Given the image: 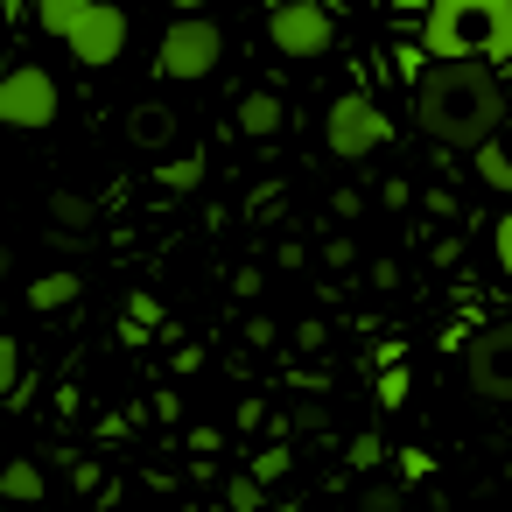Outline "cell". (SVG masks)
Segmentation results:
<instances>
[{"mask_svg":"<svg viewBox=\"0 0 512 512\" xmlns=\"http://www.w3.org/2000/svg\"><path fill=\"white\" fill-rule=\"evenodd\" d=\"M0 498H8V505H43L50 498L43 463L36 456H8V463H0Z\"/></svg>","mask_w":512,"mask_h":512,"instance_id":"9c48e42d","label":"cell"},{"mask_svg":"<svg viewBox=\"0 0 512 512\" xmlns=\"http://www.w3.org/2000/svg\"><path fill=\"white\" fill-rule=\"evenodd\" d=\"M470 169H477V183H484V190L512 197V141H505V134H498L484 155H470Z\"/></svg>","mask_w":512,"mask_h":512,"instance_id":"4fadbf2b","label":"cell"},{"mask_svg":"<svg viewBox=\"0 0 512 512\" xmlns=\"http://www.w3.org/2000/svg\"><path fill=\"white\" fill-rule=\"evenodd\" d=\"M407 393H414V379H407V365H393V372H379V407H386V414H400V407H407Z\"/></svg>","mask_w":512,"mask_h":512,"instance_id":"44dd1931","label":"cell"},{"mask_svg":"<svg viewBox=\"0 0 512 512\" xmlns=\"http://www.w3.org/2000/svg\"><path fill=\"white\" fill-rule=\"evenodd\" d=\"M414 43L428 64H484L512 78V0H428Z\"/></svg>","mask_w":512,"mask_h":512,"instance_id":"7a4b0ae2","label":"cell"},{"mask_svg":"<svg viewBox=\"0 0 512 512\" xmlns=\"http://www.w3.org/2000/svg\"><path fill=\"white\" fill-rule=\"evenodd\" d=\"M50 225H57L64 239H85V232L99 225V204L78 197V190H50Z\"/></svg>","mask_w":512,"mask_h":512,"instance_id":"7c38bea8","label":"cell"},{"mask_svg":"<svg viewBox=\"0 0 512 512\" xmlns=\"http://www.w3.org/2000/svg\"><path fill=\"white\" fill-rule=\"evenodd\" d=\"M211 512H225V505H211Z\"/></svg>","mask_w":512,"mask_h":512,"instance_id":"836d02e7","label":"cell"},{"mask_svg":"<svg viewBox=\"0 0 512 512\" xmlns=\"http://www.w3.org/2000/svg\"><path fill=\"white\" fill-rule=\"evenodd\" d=\"M414 127H421V141H435L449 155H484L512 127L505 78L484 64H435L414 85Z\"/></svg>","mask_w":512,"mask_h":512,"instance_id":"6da1fadb","label":"cell"},{"mask_svg":"<svg viewBox=\"0 0 512 512\" xmlns=\"http://www.w3.org/2000/svg\"><path fill=\"white\" fill-rule=\"evenodd\" d=\"M393 470H400V484H428V477H435V456H428V449H400Z\"/></svg>","mask_w":512,"mask_h":512,"instance_id":"cb8c5ba5","label":"cell"},{"mask_svg":"<svg viewBox=\"0 0 512 512\" xmlns=\"http://www.w3.org/2000/svg\"><path fill=\"white\" fill-rule=\"evenodd\" d=\"M8 267H15V253H8V246H0V274H8Z\"/></svg>","mask_w":512,"mask_h":512,"instance_id":"1f68e13d","label":"cell"},{"mask_svg":"<svg viewBox=\"0 0 512 512\" xmlns=\"http://www.w3.org/2000/svg\"><path fill=\"white\" fill-rule=\"evenodd\" d=\"M36 29L57 36L85 71H113L127 57V15L106 8V0H43L36 8Z\"/></svg>","mask_w":512,"mask_h":512,"instance_id":"3957f363","label":"cell"},{"mask_svg":"<svg viewBox=\"0 0 512 512\" xmlns=\"http://www.w3.org/2000/svg\"><path fill=\"white\" fill-rule=\"evenodd\" d=\"M281 120H288V106H281L274 92H246V99H239V113H232V127H239L246 141H274V134H281Z\"/></svg>","mask_w":512,"mask_h":512,"instance_id":"30bf717a","label":"cell"},{"mask_svg":"<svg viewBox=\"0 0 512 512\" xmlns=\"http://www.w3.org/2000/svg\"><path fill=\"white\" fill-rule=\"evenodd\" d=\"M323 260H330V267H351V260H358V246H351V239H330V246H323Z\"/></svg>","mask_w":512,"mask_h":512,"instance_id":"f1b7e54d","label":"cell"},{"mask_svg":"<svg viewBox=\"0 0 512 512\" xmlns=\"http://www.w3.org/2000/svg\"><path fill=\"white\" fill-rule=\"evenodd\" d=\"M358 512H407V491H400V484H379V477H372V484L358 491Z\"/></svg>","mask_w":512,"mask_h":512,"instance_id":"ac0fdd59","label":"cell"},{"mask_svg":"<svg viewBox=\"0 0 512 512\" xmlns=\"http://www.w3.org/2000/svg\"><path fill=\"white\" fill-rule=\"evenodd\" d=\"M267 43H274L281 57H295V64L330 57V50H337V15L323 8V0H288V8L267 15Z\"/></svg>","mask_w":512,"mask_h":512,"instance_id":"52a82bcc","label":"cell"},{"mask_svg":"<svg viewBox=\"0 0 512 512\" xmlns=\"http://www.w3.org/2000/svg\"><path fill=\"white\" fill-rule=\"evenodd\" d=\"M225 512H267V484H260L253 470L225 477Z\"/></svg>","mask_w":512,"mask_h":512,"instance_id":"2e32d148","label":"cell"},{"mask_svg":"<svg viewBox=\"0 0 512 512\" xmlns=\"http://www.w3.org/2000/svg\"><path fill=\"white\" fill-rule=\"evenodd\" d=\"M330 211H337V218H358V211H365V197H358V190H337V197H330Z\"/></svg>","mask_w":512,"mask_h":512,"instance_id":"83f0119b","label":"cell"},{"mask_svg":"<svg viewBox=\"0 0 512 512\" xmlns=\"http://www.w3.org/2000/svg\"><path fill=\"white\" fill-rule=\"evenodd\" d=\"M8 78H15V57H8V50H0V85H8Z\"/></svg>","mask_w":512,"mask_h":512,"instance_id":"4dcf8cb0","label":"cell"},{"mask_svg":"<svg viewBox=\"0 0 512 512\" xmlns=\"http://www.w3.org/2000/svg\"><path fill=\"white\" fill-rule=\"evenodd\" d=\"M127 134H134L141 148H169V134H176V113H169V106H141Z\"/></svg>","mask_w":512,"mask_h":512,"instance_id":"9a60e30c","label":"cell"},{"mask_svg":"<svg viewBox=\"0 0 512 512\" xmlns=\"http://www.w3.org/2000/svg\"><path fill=\"white\" fill-rule=\"evenodd\" d=\"M505 106H512V78H505Z\"/></svg>","mask_w":512,"mask_h":512,"instance_id":"d6a6232c","label":"cell"},{"mask_svg":"<svg viewBox=\"0 0 512 512\" xmlns=\"http://www.w3.org/2000/svg\"><path fill=\"white\" fill-rule=\"evenodd\" d=\"M127 323H134L141 337H148V330H162V302H155L148 288H134V295H127Z\"/></svg>","mask_w":512,"mask_h":512,"instance_id":"ffe728a7","label":"cell"},{"mask_svg":"<svg viewBox=\"0 0 512 512\" xmlns=\"http://www.w3.org/2000/svg\"><path fill=\"white\" fill-rule=\"evenodd\" d=\"M183 449H190L197 463H211V449H225V435H218L211 421H190V435H183Z\"/></svg>","mask_w":512,"mask_h":512,"instance_id":"d4e9b609","label":"cell"},{"mask_svg":"<svg viewBox=\"0 0 512 512\" xmlns=\"http://www.w3.org/2000/svg\"><path fill=\"white\" fill-rule=\"evenodd\" d=\"M288 470H295V449H281V442H267V449L253 456V477H260V484H274V477H288Z\"/></svg>","mask_w":512,"mask_h":512,"instance_id":"7402d4cb","label":"cell"},{"mask_svg":"<svg viewBox=\"0 0 512 512\" xmlns=\"http://www.w3.org/2000/svg\"><path fill=\"white\" fill-rule=\"evenodd\" d=\"M155 183H162L169 197H190V190L204 183V155H169V162L155 169Z\"/></svg>","mask_w":512,"mask_h":512,"instance_id":"5bb4252c","label":"cell"},{"mask_svg":"<svg viewBox=\"0 0 512 512\" xmlns=\"http://www.w3.org/2000/svg\"><path fill=\"white\" fill-rule=\"evenodd\" d=\"M463 379H470L477 400L512 407V323H484V330L470 337V351H463Z\"/></svg>","mask_w":512,"mask_h":512,"instance_id":"ba28073f","label":"cell"},{"mask_svg":"<svg viewBox=\"0 0 512 512\" xmlns=\"http://www.w3.org/2000/svg\"><path fill=\"white\" fill-rule=\"evenodd\" d=\"M57 113H64L57 78H50L43 64H15V78L0 85V127H15V134H43V127H57Z\"/></svg>","mask_w":512,"mask_h":512,"instance_id":"8992f818","label":"cell"},{"mask_svg":"<svg viewBox=\"0 0 512 512\" xmlns=\"http://www.w3.org/2000/svg\"><path fill=\"white\" fill-rule=\"evenodd\" d=\"M0 393H8V400L22 393V344L8 330H0Z\"/></svg>","mask_w":512,"mask_h":512,"instance_id":"d6986e66","label":"cell"},{"mask_svg":"<svg viewBox=\"0 0 512 512\" xmlns=\"http://www.w3.org/2000/svg\"><path fill=\"white\" fill-rule=\"evenodd\" d=\"M323 141H330L337 162H372V155L393 141V120H386V106H379L372 92H344V99H330V113H323Z\"/></svg>","mask_w":512,"mask_h":512,"instance_id":"5b68a950","label":"cell"},{"mask_svg":"<svg viewBox=\"0 0 512 512\" xmlns=\"http://www.w3.org/2000/svg\"><path fill=\"white\" fill-rule=\"evenodd\" d=\"M71 484L78 491H99V463H71Z\"/></svg>","mask_w":512,"mask_h":512,"instance_id":"f546056e","label":"cell"},{"mask_svg":"<svg viewBox=\"0 0 512 512\" xmlns=\"http://www.w3.org/2000/svg\"><path fill=\"white\" fill-rule=\"evenodd\" d=\"M393 71H400V78H407V85H421V78H428V71H435V64H428V50H421V43H414V36H407V43H393Z\"/></svg>","mask_w":512,"mask_h":512,"instance_id":"e0dca14e","label":"cell"},{"mask_svg":"<svg viewBox=\"0 0 512 512\" xmlns=\"http://www.w3.org/2000/svg\"><path fill=\"white\" fill-rule=\"evenodd\" d=\"M148 407H155V414H162V421H183V393H176V386H162V393H155V400H148Z\"/></svg>","mask_w":512,"mask_h":512,"instance_id":"4316f807","label":"cell"},{"mask_svg":"<svg viewBox=\"0 0 512 512\" xmlns=\"http://www.w3.org/2000/svg\"><path fill=\"white\" fill-rule=\"evenodd\" d=\"M78 295H85V274H71V267H50L43 281H29V295H22V302H29L36 316H57V309H71Z\"/></svg>","mask_w":512,"mask_h":512,"instance_id":"8fae6325","label":"cell"},{"mask_svg":"<svg viewBox=\"0 0 512 512\" xmlns=\"http://www.w3.org/2000/svg\"><path fill=\"white\" fill-rule=\"evenodd\" d=\"M491 253H498V274L512 281V218H498V232H491Z\"/></svg>","mask_w":512,"mask_h":512,"instance_id":"484cf974","label":"cell"},{"mask_svg":"<svg viewBox=\"0 0 512 512\" xmlns=\"http://www.w3.org/2000/svg\"><path fill=\"white\" fill-rule=\"evenodd\" d=\"M344 456H351V470H379V463H386V442L365 428V435H351V449H344Z\"/></svg>","mask_w":512,"mask_h":512,"instance_id":"603a6c76","label":"cell"},{"mask_svg":"<svg viewBox=\"0 0 512 512\" xmlns=\"http://www.w3.org/2000/svg\"><path fill=\"white\" fill-rule=\"evenodd\" d=\"M218 64H225V29L211 15H176L155 43V78L169 85H204Z\"/></svg>","mask_w":512,"mask_h":512,"instance_id":"277c9868","label":"cell"}]
</instances>
